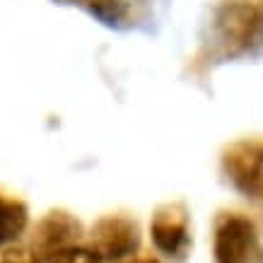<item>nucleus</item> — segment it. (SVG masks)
Instances as JSON below:
<instances>
[{
	"label": "nucleus",
	"instance_id": "9d476101",
	"mask_svg": "<svg viewBox=\"0 0 263 263\" xmlns=\"http://www.w3.org/2000/svg\"><path fill=\"white\" fill-rule=\"evenodd\" d=\"M0 263H41V258L34 254L32 249L12 247V249H5V251L0 254Z\"/></svg>",
	"mask_w": 263,
	"mask_h": 263
},
{
	"label": "nucleus",
	"instance_id": "f03ea898",
	"mask_svg": "<svg viewBox=\"0 0 263 263\" xmlns=\"http://www.w3.org/2000/svg\"><path fill=\"white\" fill-rule=\"evenodd\" d=\"M220 169L227 181L247 198L258 200L263 193V145L256 136L237 138L220 152Z\"/></svg>",
	"mask_w": 263,
	"mask_h": 263
},
{
	"label": "nucleus",
	"instance_id": "0eeeda50",
	"mask_svg": "<svg viewBox=\"0 0 263 263\" xmlns=\"http://www.w3.org/2000/svg\"><path fill=\"white\" fill-rule=\"evenodd\" d=\"M29 224V208L22 198L0 193V247H8L24 234Z\"/></svg>",
	"mask_w": 263,
	"mask_h": 263
},
{
	"label": "nucleus",
	"instance_id": "7ed1b4c3",
	"mask_svg": "<svg viewBox=\"0 0 263 263\" xmlns=\"http://www.w3.org/2000/svg\"><path fill=\"white\" fill-rule=\"evenodd\" d=\"M215 263H256L258 261V227L247 213H222L213 232Z\"/></svg>",
	"mask_w": 263,
	"mask_h": 263
},
{
	"label": "nucleus",
	"instance_id": "1a4fd4ad",
	"mask_svg": "<svg viewBox=\"0 0 263 263\" xmlns=\"http://www.w3.org/2000/svg\"><path fill=\"white\" fill-rule=\"evenodd\" d=\"M75 3L87 5L89 12L97 15L102 22H106V24H111L114 20H119V17L123 15V8H126L123 0H75Z\"/></svg>",
	"mask_w": 263,
	"mask_h": 263
},
{
	"label": "nucleus",
	"instance_id": "6e6552de",
	"mask_svg": "<svg viewBox=\"0 0 263 263\" xmlns=\"http://www.w3.org/2000/svg\"><path fill=\"white\" fill-rule=\"evenodd\" d=\"M46 263H102V258L95 254V249L72 244V247L58 249L46 256Z\"/></svg>",
	"mask_w": 263,
	"mask_h": 263
},
{
	"label": "nucleus",
	"instance_id": "39448f33",
	"mask_svg": "<svg viewBox=\"0 0 263 263\" xmlns=\"http://www.w3.org/2000/svg\"><path fill=\"white\" fill-rule=\"evenodd\" d=\"M152 244L167 256H183L191 247V215L183 200L162 203L150 220Z\"/></svg>",
	"mask_w": 263,
	"mask_h": 263
},
{
	"label": "nucleus",
	"instance_id": "423d86ee",
	"mask_svg": "<svg viewBox=\"0 0 263 263\" xmlns=\"http://www.w3.org/2000/svg\"><path fill=\"white\" fill-rule=\"evenodd\" d=\"M82 234H85V227L72 213L61 210V208L48 210L46 215L39 220L36 230H34L32 251L39 258H46L48 254H53L58 249L80 244Z\"/></svg>",
	"mask_w": 263,
	"mask_h": 263
},
{
	"label": "nucleus",
	"instance_id": "20e7f679",
	"mask_svg": "<svg viewBox=\"0 0 263 263\" xmlns=\"http://www.w3.org/2000/svg\"><path fill=\"white\" fill-rule=\"evenodd\" d=\"M89 241L95 254L102 261H121L126 256H133L140 247V227L133 217L121 215V213H109L102 215L92 224Z\"/></svg>",
	"mask_w": 263,
	"mask_h": 263
},
{
	"label": "nucleus",
	"instance_id": "9b49d317",
	"mask_svg": "<svg viewBox=\"0 0 263 263\" xmlns=\"http://www.w3.org/2000/svg\"><path fill=\"white\" fill-rule=\"evenodd\" d=\"M128 263H160V261L152 258V256H143V258H133V261H128Z\"/></svg>",
	"mask_w": 263,
	"mask_h": 263
},
{
	"label": "nucleus",
	"instance_id": "f257e3e1",
	"mask_svg": "<svg viewBox=\"0 0 263 263\" xmlns=\"http://www.w3.org/2000/svg\"><path fill=\"white\" fill-rule=\"evenodd\" d=\"M261 0H222L210 20V56L232 61L261 39Z\"/></svg>",
	"mask_w": 263,
	"mask_h": 263
}]
</instances>
